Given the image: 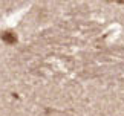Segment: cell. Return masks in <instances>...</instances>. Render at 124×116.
I'll return each mask as SVG.
<instances>
[{
  "instance_id": "1",
  "label": "cell",
  "mask_w": 124,
  "mask_h": 116,
  "mask_svg": "<svg viewBox=\"0 0 124 116\" xmlns=\"http://www.w3.org/2000/svg\"><path fill=\"white\" fill-rule=\"evenodd\" d=\"M2 40L5 43H8V44H14V43L17 41V37H16V34H12V32H3Z\"/></svg>"
}]
</instances>
